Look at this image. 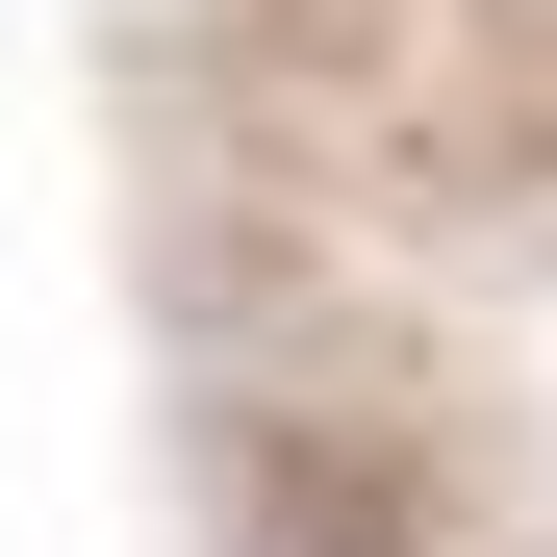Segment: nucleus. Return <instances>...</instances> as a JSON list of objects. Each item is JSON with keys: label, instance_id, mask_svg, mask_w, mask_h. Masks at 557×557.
I'll use <instances>...</instances> for the list:
<instances>
[{"label": "nucleus", "instance_id": "f257e3e1", "mask_svg": "<svg viewBox=\"0 0 557 557\" xmlns=\"http://www.w3.org/2000/svg\"><path fill=\"white\" fill-rule=\"evenodd\" d=\"M305 557H355V532H305Z\"/></svg>", "mask_w": 557, "mask_h": 557}]
</instances>
